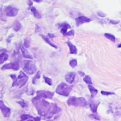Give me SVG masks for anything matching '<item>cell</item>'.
<instances>
[{
    "mask_svg": "<svg viewBox=\"0 0 121 121\" xmlns=\"http://www.w3.org/2000/svg\"><path fill=\"white\" fill-rule=\"evenodd\" d=\"M32 101L35 108L37 109L38 114L41 116H45L50 111L52 106L51 104L44 99H37L35 98H33L32 99Z\"/></svg>",
    "mask_w": 121,
    "mask_h": 121,
    "instance_id": "cell-1",
    "label": "cell"
},
{
    "mask_svg": "<svg viewBox=\"0 0 121 121\" xmlns=\"http://www.w3.org/2000/svg\"><path fill=\"white\" fill-rule=\"evenodd\" d=\"M23 70L28 74H33L36 72L35 65L32 61L26 60L23 64Z\"/></svg>",
    "mask_w": 121,
    "mask_h": 121,
    "instance_id": "cell-5",
    "label": "cell"
},
{
    "mask_svg": "<svg viewBox=\"0 0 121 121\" xmlns=\"http://www.w3.org/2000/svg\"><path fill=\"white\" fill-rule=\"evenodd\" d=\"M31 11L34 15V16L37 18H41V16L40 14V13L38 12V11L35 8V7H31Z\"/></svg>",
    "mask_w": 121,
    "mask_h": 121,
    "instance_id": "cell-19",
    "label": "cell"
},
{
    "mask_svg": "<svg viewBox=\"0 0 121 121\" xmlns=\"http://www.w3.org/2000/svg\"><path fill=\"white\" fill-rule=\"evenodd\" d=\"M17 103H18V104H20V105L21 106L22 108H25V107L27 106V104H26L25 101H18Z\"/></svg>",
    "mask_w": 121,
    "mask_h": 121,
    "instance_id": "cell-30",
    "label": "cell"
},
{
    "mask_svg": "<svg viewBox=\"0 0 121 121\" xmlns=\"http://www.w3.org/2000/svg\"><path fill=\"white\" fill-rule=\"evenodd\" d=\"M40 72H38L37 74H36V75L35 76V77L33 79V84H35V83H36L35 80H36L37 79H39V78H40Z\"/></svg>",
    "mask_w": 121,
    "mask_h": 121,
    "instance_id": "cell-28",
    "label": "cell"
},
{
    "mask_svg": "<svg viewBox=\"0 0 121 121\" xmlns=\"http://www.w3.org/2000/svg\"><path fill=\"white\" fill-rule=\"evenodd\" d=\"M0 108H1V113H3L4 116V117H9L10 116V114H11V109L8 107H6L2 101H0Z\"/></svg>",
    "mask_w": 121,
    "mask_h": 121,
    "instance_id": "cell-10",
    "label": "cell"
},
{
    "mask_svg": "<svg viewBox=\"0 0 121 121\" xmlns=\"http://www.w3.org/2000/svg\"><path fill=\"white\" fill-rule=\"evenodd\" d=\"M41 35V37H42V38H43V39L45 40V41L46 43H48V44H49L50 45H51V46H52V47H53L54 48H57V47L56 45H55L54 44L51 43H50V42L49 41V40L48 39V38H47V37L44 36L43 35Z\"/></svg>",
    "mask_w": 121,
    "mask_h": 121,
    "instance_id": "cell-22",
    "label": "cell"
},
{
    "mask_svg": "<svg viewBox=\"0 0 121 121\" xmlns=\"http://www.w3.org/2000/svg\"><path fill=\"white\" fill-rule=\"evenodd\" d=\"M44 77V79H45V82L48 84V85H52V80H51V79H50V78H48V77H46L45 76H44L43 77Z\"/></svg>",
    "mask_w": 121,
    "mask_h": 121,
    "instance_id": "cell-27",
    "label": "cell"
},
{
    "mask_svg": "<svg viewBox=\"0 0 121 121\" xmlns=\"http://www.w3.org/2000/svg\"><path fill=\"white\" fill-rule=\"evenodd\" d=\"M1 69V70H4V69H13V70H18L19 69V64H18V62L9 63V64L3 65Z\"/></svg>",
    "mask_w": 121,
    "mask_h": 121,
    "instance_id": "cell-9",
    "label": "cell"
},
{
    "mask_svg": "<svg viewBox=\"0 0 121 121\" xmlns=\"http://www.w3.org/2000/svg\"><path fill=\"white\" fill-rule=\"evenodd\" d=\"M5 12L6 16H15L17 15L18 12V9L11 6H8L5 9Z\"/></svg>",
    "mask_w": 121,
    "mask_h": 121,
    "instance_id": "cell-8",
    "label": "cell"
},
{
    "mask_svg": "<svg viewBox=\"0 0 121 121\" xmlns=\"http://www.w3.org/2000/svg\"><path fill=\"white\" fill-rule=\"evenodd\" d=\"M21 121H26V120H27V119H28V118H33L31 116H30V115H27V114H23V115L21 116Z\"/></svg>",
    "mask_w": 121,
    "mask_h": 121,
    "instance_id": "cell-25",
    "label": "cell"
},
{
    "mask_svg": "<svg viewBox=\"0 0 121 121\" xmlns=\"http://www.w3.org/2000/svg\"><path fill=\"white\" fill-rule=\"evenodd\" d=\"M75 75L76 74L74 72H69L68 74H66L65 76V80L68 82V84H72L74 78H75Z\"/></svg>",
    "mask_w": 121,
    "mask_h": 121,
    "instance_id": "cell-12",
    "label": "cell"
},
{
    "mask_svg": "<svg viewBox=\"0 0 121 121\" xmlns=\"http://www.w3.org/2000/svg\"><path fill=\"white\" fill-rule=\"evenodd\" d=\"M118 48H121V44H119V45H118Z\"/></svg>",
    "mask_w": 121,
    "mask_h": 121,
    "instance_id": "cell-36",
    "label": "cell"
},
{
    "mask_svg": "<svg viewBox=\"0 0 121 121\" xmlns=\"http://www.w3.org/2000/svg\"><path fill=\"white\" fill-rule=\"evenodd\" d=\"M67 104L69 106H86L87 102L86 99L83 97L77 98L74 96L70 97L67 101Z\"/></svg>",
    "mask_w": 121,
    "mask_h": 121,
    "instance_id": "cell-4",
    "label": "cell"
},
{
    "mask_svg": "<svg viewBox=\"0 0 121 121\" xmlns=\"http://www.w3.org/2000/svg\"><path fill=\"white\" fill-rule=\"evenodd\" d=\"M60 111V108L57 106V104L53 103V104H52V106H51V108H50V111L45 116V118H51L54 116V114L57 113Z\"/></svg>",
    "mask_w": 121,
    "mask_h": 121,
    "instance_id": "cell-7",
    "label": "cell"
},
{
    "mask_svg": "<svg viewBox=\"0 0 121 121\" xmlns=\"http://www.w3.org/2000/svg\"><path fill=\"white\" fill-rule=\"evenodd\" d=\"M72 89V86H69L62 82L60 83L56 88V93L64 96H68Z\"/></svg>",
    "mask_w": 121,
    "mask_h": 121,
    "instance_id": "cell-3",
    "label": "cell"
},
{
    "mask_svg": "<svg viewBox=\"0 0 121 121\" xmlns=\"http://www.w3.org/2000/svg\"><path fill=\"white\" fill-rule=\"evenodd\" d=\"M110 22H111V23H113V24H117V23H119V21H114V20H111V21H110Z\"/></svg>",
    "mask_w": 121,
    "mask_h": 121,
    "instance_id": "cell-33",
    "label": "cell"
},
{
    "mask_svg": "<svg viewBox=\"0 0 121 121\" xmlns=\"http://www.w3.org/2000/svg\"><path fill=\"white\" fill-rule=\"evenodd\" d=\"M36 94H37V96L35 98L37 99H52L54 96L53 92L48 91H38Z\"/></svg>",
    "mask_w": 121,
    "mask_h": 121,
    "instance_id": "cell-6",
    "label": "cell"
},
{
    "mask_svg": "<svg viewBox=\"0 0 121 121\" xmlns=\"http://www.w3.org/2000/svg\"><path fill=\"white\" fill-rule=\"evenodd\" d=\"M98 15H99V16H101V17H105V16H106V14L104 13L103 12H101V11H99V12H98Z\"/></svg>",
    "mask_w": 121,
    "mask_h": 121,
    "instance_id": "cell-32",
    "label": "cell"
},
{
    "mask_svg": "<svg viewBox=\"0 0 121 121\" xmlns=\"http://www.w3.org/2000/svg\"><path fill=\"white\" fill-rule=\"evenodd\" d=\"M21 52H22V55H23V56L25 57V58H28V59H30V60H32L33 59V57H32V55L27 51V50L25 48V47L24 46H23L22 48H21Z\"/></svg>",
    "mask_w": 121,
    "mask_h": 121,
    "instance_id": "cell-15",
    "label": "cell"
},
{
    "mask_svg": "<svg viewBox=\"0 0 121 121\" xmlns=\"http://www.w3.org/2000/svg\"><path fill=\"white\" fill-rule=\"evenodd\" d=\"M69 65L72 67H74L77 65V61L76 60H72L70 62H69Z\"/></svg>",
    "mask_w": 121,
    "mask_h": 121,
    "instance_id": "cell-26",
    "label": "cell"
},
{
    "mask_svg": "<svg viewBox=\"0 0 121 121\" xmlns=\"http://www.w3.org/2000/svg\"><path fill=\"white\" fill-rule=\"evenodd\" d=\"M34 1H35V2H41L43 0H33Z\"/></svg>",
    "mask_w": 121,
    "mask_h": 121,
    "instance_id": "cell-34",
    "label": "cell"
},
{
    "mask_svg": "<svg viewBox=\"0 0 121 121\" xmlns=\"http://www.w3.org/2000/svg\"><path fill=\"white\" fill-rule=\"evenodd\" d=\"M84 82H86V84H89V85H91V84H92L91 79L90 77L88 76V75L85 76V77L84 78Z\"/></svg>",
    "mask_w": 121,
    "mask_h": 121,
    "instance_id": "cell-23",
    "label": "cell"
},
{
    "mask_svg": "<svg viewBox=\"0 0 121 121\" xmlns=\"http://www.w3.org/2000/svg\"><path fill=\"white\" fill-rule=\"evenodd\" d=\"M89 89L90 90L91 98H94V97L97 94V93H98V90L96 89L92 85H89Z\"/></svg>",
    "mask_w": 121,
    "mask_h": 121,
    "instance_id": "cell-17",
    "label": "cell"
},
{
    "mask_svg": "<svg viewBox=\"0 0 121 121\" xmlns=\"http://www.w3.org/2000/svg\"><path fill=\"white\" fill-rule=\"evenodd\" d=\"M99 105V101H93V100L90 101V107H91V110L93 113H96Z\"/></svg>",
    "mask_w": 121,
    "mask_h": 121,
    "instance_id": "cell-13",
    "label": "cell"
},
{
    "mask_svg": "<svg viewBox=\"0 0 121 121\" xmlns=\"http://www.w3.org/2000/svg\"><path fill=\"white\" fill-rule=\"evenodd\" d=\"M13 28L14 30L18 31V30H19L20 28H21V23H20L18 21H16V22L14 23L13 26Z\"/></svg>",
    "mask_w": 121,
    "mask_h": 121,
    "instance_id": "cell-20",
    "label": "cell"
},
{
    "mask_svg": "<svg viewBox=\"0 0 121 121\" xmlns=\"http://www.w3.org/2000/svg\"><path fill=\"white\" fill-rule=\"evenodd\" d=\"M90 116H91V118H93L96 119V120H98V121H99V120H100L99 116L98 115H96V114H92V115H91Z\"/></svg>",
    "mask_w": 121,
    "mask_h": 121,
    "instance_id": "cell-31",
    "label": "cell"
},
{
    "mask_svg": "<svg viewBox=\"0 0 121 121\" xmlns=\"http://www.w3.org/2000/svg\"><path fill=\"white\" fill-rule=\"evenodd\" d=\"M52 121V120H48V121Z\"/></svg>",
    "mask_w": 121,
    "mask_h": 121,
    "instance_id": "cell-37",
    "label": "cell"
},
{
    "mask_svg": "<svg viewBox=\"0 0 121 121\" xmlns=\"http://www.w3.org/2000/svg\"><path fill=\"white\" fill-rule=\"evenodd\" d=\"M67 44L68 45V46L69 48V52L71 54H77V49L73 44H72L70 42H67Z\"/></svg>",
    "mask_w": 121,
    "mask_h": 121,
    "instance_id": "cell-16",
    "label": "cell"
},
{
    "mask_svg": "<svg viewBox=\"0 0 121 121\" xmlns=\"http://www.w3.org/2000/svg\"><path fill=\"white\" fill-rule=\"evenodd\" d=\"M7 59H8V55L6 52H1V54L0 55V63L2 64L4 62L7 60Z\"/></svg>",
    "mask_w": 121,
    "mask_h": 121,
    "instance_id": "cell-18",
    "label": "cell"
},
{
    "mask_svg": "<svg viewBox=\"0 0 121 121\" xmlns=\"http://www.w3.org/2000/svg\"><path fill=\"white\" fill-rule=\"evenodd\" d=\"M60 26H61V27H62V28H61V33H62L64 35H67V30L68 28H70L71 26H70L68 23H62Z\"/></svg>",
    "mask_w": 121,
    "mask_h": 121,
    "instance_id": "cell-14",
    "label": "cell"
},
{
    "mask_svg": "<svg viewBox=\"0 0 121 121\" xmlns=\"http://www.w3.org/2000/svg\"><path fill=\"white\" fill-rule=\"evenodd\" d=\"M10 77L13 79L12 86H14L18 85V86H19L20 88L23 87L26 84V83L27 82V81L28 79V77L23 71L20 72V74L18 76V77L14 74H11Z\"/></svg>",
    "mask_w": 121,
    "mask_h": 121,
    "instance_id": "cell-2",
    "label": "cell"
},
{
    "mask_svg": "<svg viewBox=\"0 0 121 121\" xmlns=\"http://www.w3.org/2000/svg\"><path fill=\"white\" fill-rule=\"evenodd\" d=\"M79 73L82 76H84V74L83 72H79Z\"/></svg>",
    "mask_w": 121,
    "mask_h": 121,
    "instance_id": "cell-35",
    "label": "cell"
},
{
    "mask_svg": "<svg viewBox=\"0 0 121 121\" xmlns=\"http://www.w3.org/2000/svg\"><path fill=\"white\" fill-rule=\"evenodd\" d=\"M91 20L86 16H81L78 18H76V24H77V26H79L84 23H88V22H90Z\"/></svg>",
    "mask_w": 121,
    "mask_h": 121,
    "instance_id": "cell-11",
    "label": "cell"
},
{
    "mask_svg": "<svg viewBox=\"0 0 121 121\" xmlns=\"http://www.w3.org/2000/svg\"><path fill=\"white\" fill-rule=\"evenodd\" d=\"M104 35H105V37H106V38L111 40V41H113V42H115V41H116V38H115V36H114L113 35L110 34V33H105Z\"/></svg>",
    "mask_w": 121,
    "mask_h": 121,
    "instance_id": "cell-21",
    "label": "cell"
},
{
    "mask_svg": "<svg viewBox=\"0 0 121 121\" xmlns=\"http://www.w3.org/2000/svg\"><path fill=\"white\" fill-rule=\"evenodd\" d=\"M101 94H102L103 95H105V96L115 95V93H113V92H108V91H101Z\"/></svg>",
    "mask_w": 121,
    "mask_h": 121,
    "instance_id": "cell-29",
    "label": "cell"
},
{
    "mask_svg": "<svg viewBox=\"0 0 121 121\" xmlns=\"http://www.w3.org/2000/svg\"><path fill=\"white\" fill-rule=\"evenodd\" d=\"M30 39L28 38H26L25 40H24V43H23V46L26 48H29L30 47Z\"/></svg>",
    "mask_w": 121,
    "mask_h": 121,
    "instance_id": "cell-24",
    "label": "cell"
}]
</instances>
